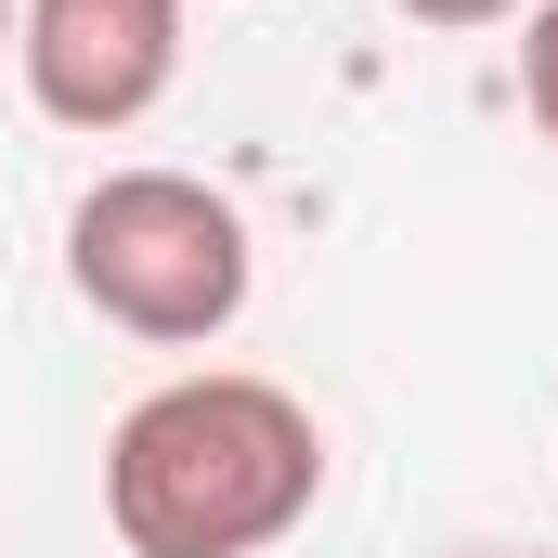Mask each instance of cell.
<instances>
[{"label": "cell", "instance_id": "5", "mask_svg": "<svg viewBox=\"0 0 558 558\" xmlns=\"http://www.w3.org/2000/svg\"><path fill=\"white\" fill-rule=\"evenodd\" d=\"M390 13H416V26H507V13H533V0H390Z\"/></svg>", "mask_w": 558, "mask_h": 558}, {"label": "cell", "instance_id": "4", "mask_svg": "<svg viewBox=\"0 0 558 558\" xmlns=\"http://www.w3.org/2000/svg\"><path fill=\"white\" fill-rule=\"evenodd\" d=\"M520 105H533V131L558 143V0L520 13Z\"/></svg>", "mask_w": 558, "mask_h": 558}, {"label": "cell", "instance_id": "6", "mask_svg": "<svg viewBox=\"0 0 558 558\" xmlns=\"http://www.w3.org/2000/svg\"><path fill=\"white\" fill-rule=\"evenodd\" d=\"M0 52H13V0H0Z\"/></svg>", "mask_w": 558, "mask_h": 558}, {"label": "cell", "instance_id": "3", "mask_svg": "<svg viewBox=\"0 0 558 558\" xmlns=\"http://www.w3.org/2000/svg\"><path fill=\"white\" fill-rule=\"evenodd\" d=\"M13 78L52 131H143L182 78V0H13Z\"/></svg>", "mask_w": 558, "mask_h": 558}, {"label": "cell", "instance_id": "2", "mask_svg": "<svg viewBox=\"0 0 558 558\" xmlns=\"http://www.w3.org/2000/svg\"><path fill=\"white\" fill-rule=\"evenodd\" d=\"M65 286L78 312H105L143 351H208L247 325V286H260V247H247V208L195 169H105L78 208H65Z\"/></svg>", "mask_w": 558, "mask_h": 558}, {"label": "cell", "instance_id": "1", "mask_svg": "<svg viewBox=\"0 0 558 558\" xmlns=\"http://www.w3.org/2000/svg\"><path fill=\"white\" fill-rule=\"evenodd\" d=\"M325 507V428L247 364H195L105 428V520L131 558H260Z\"/></svg>", "mask_w": 558, "mask_h": 558}]
</instances>
